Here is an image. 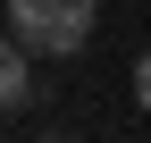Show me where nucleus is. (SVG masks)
I'll return each instance as SVG.
<instances>
[{
    "mask_svg": "<svg viewBox=\"0 0 151 143\" xmlns=\"http://www.w3.org/2000/svg\"><path fill=\"white\" fill-rule=\"evenodd\" d=\"M92 0H9V34L34 51V59H76L92 42Z\"/></svg>",
    "mask_w": 151,
    "mask_h": 143,
    "instance_id": "obj_1",
    "label": "nucleus"
},
{
    "mask_svg": "<svg viewBox=\"0 0 151 143\" xmlns=\"http://www.w3.org/2000/svg\"><path fill=\"white\" fill-rule=\"evenodd\" d=\"M25 101H34V51L17 34H0V118H17Z\"/></svg>",
    "mask_w": 151,
    "mask_h": 143,
    "instance_id": "obj_2",
    "label": "nucleus"
},
{
    "mask_svg": "<svg viewBox=\"0 0 151 143\" xmlns=\"http://www.w3.org/2000/svg\"><path fill=\"white\" fill-rule=\"evenodd\" d=\"M134 101H143V118H151V51L134 59Z\"/></svg>",
    "mask_w": 151,
    "mask_h": 143,
    "instance_id": "obj_3",
    "label": "nucleus"
}]
</instances>
